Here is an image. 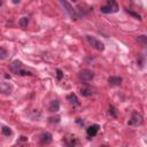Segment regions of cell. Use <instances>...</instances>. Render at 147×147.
<instances>
[{"instance_id": "6da1fadb", "label": "cell", "mask_w": 147, "mask_h": 147, "mask_svg": "<svg viewBox=\"0 0 147 147\" xmlns=\"http://www.w3.org/2000/svg\"><path fill=\"white\" fill-rule=\"evenodd\" d=\"M142 122H144V117L141 116V114L134 111V113L132 114L131 118L129 119V123H127V124H129L130 126H139V125L142 124Z\"/></svg>"}, {"instance_id": "7a4b0ae2", "label": "cell", "mask_w": 147, "mask_h": 147, "mask_svg": "<svg viewBox=\"0 0 147 147\" xmlns=\"http://www.w3.org/2000/svg\"><path fill=\"white\" fill-rule=\"evenodd\" d=\"M86 39H87V41L92 45V47L95 48L96 51H99V52H103V51H105V45H103V42H101V41L98 40L96 38L92 37V36H86Z\"/></svg>"}, {"instance_id": "3957f363", "label": "cell", "mask_w": 147, "mask_h": 147, "mask_svg": "<svg viewBox=\"0 0 147 147\" xmlns=\"http://www.w3.org/2000/svg\"><path fill=\"white\" fill-rule=\"evenodd\" d=\"M78 77L80 78V80L88 82V80H92L94 78V72L90 69H83L78 72Z\"/></svg>"}, {"instance_id": "277c9868", "label": "cell", "mask_w": 147, "mask_h": 147, "mask_svg": "<svg viewBox=\"0 0 147 147\" xmlns=\"http://www.w3.org/2000/svg\"><path fill=\"white\" fill-rule=\"evenodd\" d=\"M13 92V85L8 82H0V93L1 94H10Z\"/></svg>"}, {"instance_id": "5b68a950", "label": "cell", "mask_w": 147, "mask_h": 147, "mask_svg": "<svg viewBox=\"0 0 147 147\" xmlns=\"http://www.w3.org/2000/svg\"><path fill=\"white\" fill-rule=\"evenodd\" d=\"M61 1V3H62V6L64 7V9H65V11L72 17V20H75V17H76V15H75V10H74V8L71 7V5L67 1V0H60Z\"/></svg>"}, {"instance_id": "8992f818", "label": "cell", "mask_w": 147, "mask_h": 147, "mask_svg": "<svg viewBox=\"0 0 147 147\" xmlns=\"http://www.w3.org/2000/svg\"><path fill=\"white\" fill-rule=\"evenodd\" d=\"M99 129H100V126H99L98 124H93V125L88 126V127H87V130H86V132H87V136H88L90 138H91V137H94V136L98 133Z\"/></svg>"}, {"instance_id": "52a82bcc", "label": "cell", "mask_w": 147, "mask_h": 147, "mask_svg": "<svg viewBox=\"0 0 147 147\" xmlns=\"http://www.w3.org/2000/svg\"><path fill=\"white\" fill-rule=\"evenodd\" d=\"M52 140H53V138H52V134H51L49 132H44V133L41 134V137H40V141H41L42 144H46V145L51 144Z\"/></svg>"}, {"instance_id": "ba28073f", "label": "cell", "mask_w": 147, "mask_h": 147, "mask_svg": "<svg viewBox=\"0 0 147 147\" xmlns=\"http://www.w3.org/2000/svg\"><path fill=\"white\" fill-rule=\"evenodd\" d=\"M122 82H123V79H122L121 77L111 76V77H109V78H108V83H109L110 85H113V86H118V85H121V84H122Z\"/></svg>"}, {"instance_id": "9c48e42d", "label": "cell", "mask_w": 147, "mask_h": 147, "mask_svg": "<svg viewBox=\"0 0 147 147\" xmlns=\"http://www.w3.org/2000/svg\"><path fill=\"white\" fill-rule=\"evenodd\" d=\"M21 68H22V62L18 61V60H15V61L10 64V70H11L13 72H15V74H17V71H18Z\"/></svg>"}, {"instance_id": "30bf717a", "label": "cell", "mask_w": 147, "mask_h": 147, "mask_svg": "<svg viewBox=\"0 0 147 147\" xmlns=\"http://www.w3.org/2000/svg\"><path fill=\"white\" fill-rule=\"evenodd\" d=\"M59 109H60V102H59V100H52L51 103H49L48 110L49 111H59Z\"/></svg>"}, {"instance_id": "8fae6325", "label": "cell", "mask_w": 147, "mask_h": 147, "mask_svg": "<svg viewBox=\"0 0 147 147\" xmlns=\"http://www.w3.org/2000/svg\"><path fill=\"white\" fill-rule=\"evenodd\" d=\"M67 99H68V101L74 106V107H77V106H79V101H78V99H77V96H76V94H74V93H71V94H69L68 96H67Z\"/></svg>"}, {"instance_id": "7c38bea8", "label": "cell", "mask_w": 147, "mask_h": 147, "mask_svg": "<svg viewBox=\"0 0 147 147\" xmlns=\"http://www.w3.org/2000/svg\"><path fill=\"white\" fill-rule=\"evenodd\" d=\"M80 94H82L83 96L88 98V96L93 95V91H92L91 88H88V87H83V88H80Z\"/></svg>"}, {"instance_id": "4fadbf2b", "label": "cell", "mask_w": 147, "mask_h": 147, "mask_svg": "<svg viewBox=\"0 0 147 147\" xmlns=\"http://www.w3.org/2000/svg\"><path fill=\"white\" fill-rule=\"evenodd\" d=\"M100 10H101V13H103V14H111V13H116L109 5H107V6H101V8H100Z\"/></svg>"}, {"instance_id": "5bb4252c", "label": "cell", "mask_w": 147, "mask_h": 147, "mask_svg": "<svg viewBox=\"0 0 147 147\" xmlns=\"http://www.w3.org/2000/svg\"><path fill=\"white\" fill-rule=\"evenodd\" d=\"M8 57V51L0 46V60H5Z\"/></svg>"}, {"instance_id": "9a60e30c", "label": "cell", "mask_w": 147, "mask_h": 147, "mask_svg": "<svg viewBox=\"0 0 147 147\" xmlns=\"http://www.w3.org/2000/svg\"><path fill=\"white\" fill-rule=\"evenodd\" d=\"M28 24H29V18H28V17H22V18H20V21H18V25H20V26L25 28V26H28Z\"/></svg>"}, {"instance_id": "2e32d148", "label": "cell", "mask_w": 147, "mask_h": 147, "mask_svg": "<svg viewBox=\"0 0 147 147\" xmlns=\"http://www.w3.org/2000/svg\"><path fill=\"white\" fill-rule=\"evenodd\" d=\"M17 75H20V76H32L33 74H32L31 71H29V70H25V69L21 68V69L17 71Z\"/></svg>"}, {"instance_id": "e0dca14e", "label": "cell", "mask_w": 147, "mask_h": 147, "mask_svg": "<svg viewBox=\"0 0 147 147\" xmlns=\"http://www.w3.org/2000/svg\"><path fill=\"white\" fill-rule=\"evenodd\" d=\"M107 2H108V5H109L115 11H117V9H118V5H117V2H116L115 0H107Z\"/></svg>"}, {"instance_id": "ac0fdd59", "label": "cell", "mask_w": 147, "mask_h": 147, "mask_svg": "<svg viewBox=\"0 0 147 147\" xmlns=\"http://www.w3.org/2000/svg\"><path fill=\"white\" fill-rule=\"evenodd\" d=\"M1 132H2L3 136H10V134H11V130H10L8 126H3L2 130H1Z\"/></svg>"}, {"instance_id": "d6986e66", "label": "cell", "mask_w": 147, "mask_h": 147, "mask_svg": "<svg viewBox=\"0 0 147 147\" xmlns=\"http://www.w3.org/2000/svg\"><path fill=\"white\" fill-rule=\"evenodd\" d=\"M109 114L113 116V117H116L117 116V113H116V108L114 106H109Z\"/></svg>"}, {"instance_id": "ffe728a7", "label": "cell", "mask_w": 147, "mask_h": 147, "mask_svg": "<svg viewBox=\"0 0 147 147\" xmlns=\"http://www.w3.org/2000/svg\"><path fill=\"white\" fill-rule=\"evenodd\" d=\"M137 40L140 41V42H142V44H146V42H147V37H146L145 34H141V36H139V37L137 38Z\"/></svg>"}, {"instance_id": "44dd1931", "label": "cell", "mask_w": 147, "mask_h": 147, "mask_svg": "<svg viewBox=\"0 0 147 147\" xmlns=\"http://www.w3.org/2000/svg\"><path fill=\"white\" fill-rule=\"evenodd\" d=\"M126 11H127V13H129L130 15H132V16L137 17L138 20H141V17H140V15H139V14H137V13H133V11H130V10H127V9H126Z\"/></svg>"}, {"instance_id": "7402d4cb", "label": "cell", "mask_w": 147, "mask_h": 147, "mask_svg": "<svg viewBox=\"0 0 147 147\" xmlns=\"http://www.w3.org/2000/svg\"><path fill=\"white\" fill-rule=\"evenodd\" d=\"M49 122L51 123H59L60 122V117H51L49 118Z\"/></svg>"}, {"instance_id": "603a6c76", "label": "cell", "mask_w": 147, "mask_h": 147, "mask_svg": "<svg viewBox=\"0 0 147 147\" xmlns=\"http://www.w3.org/2000/svg\"><path fill=\"white\" fill-rule=\"evenodd\" d=\"M56 76H57V79H61L62 78V71L60 69H56Z\"/></svg>"}, {"instance_id": "cb8c5ba5", "label": "cell", "mask_w": 147, "mask_h": 147, "mask_svg": "<svg viewBox=\"0 0 147 147\" xmlns=\"http://www.w3.org/2000/svg\"><path fill=\"white\" fill-rule=\"evenodd\" d=\"M76 122H77L78 124H84V122H83L80 118H77V119H76Z\"/></svg>"}, {"instance_id": "d4e9b609", "label": "cell", "mask_w": 147, "mask_h": 147, "mask_svg": "<svg viewBox=\"0 0 147 147\" xmlns=\"http://www.w3.org/2000/svg\"><path fill=\"white\" fill-rule=\"evenodd\" d=\"M21 0H13V3H20Z\"/></svg>"}, {"instance_id": "484cf974", "label": "cell", "mask_w": 147, "mask_h": 147, "mask_svg": "<svg viewBox=\"0 0 147 147\" xmlns=\"http://www.w3.org/2000/svg\"><path fill=\"white\" fill-rule=\"evenodd\" d=\"M71 1H74V2H76V1H77V0H71Z\"/></svg>"}]
</instances>
